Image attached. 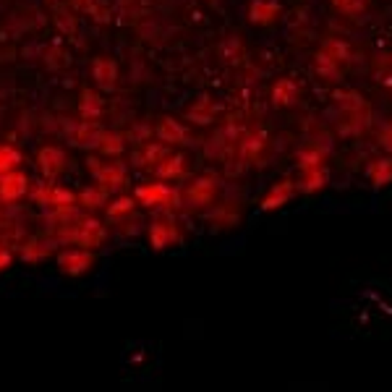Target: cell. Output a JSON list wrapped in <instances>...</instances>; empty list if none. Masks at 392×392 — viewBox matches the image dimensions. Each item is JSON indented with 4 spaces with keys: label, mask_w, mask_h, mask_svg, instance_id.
<instances>
[{
    "label": "cell",
    "mask_w": 392,
    "mask_h": 392,
    "mask_svg": "<svg viewBox=\"0 0 392 392\" xmlns=\"http://www.w3.org/2000/svg\"><path fill=\"white\" fill-rule=\"evenodd\" d=\"M290 194H293V186H290V181H280L277 186L267 194V199H265V209H272V206H280V204H285L288 199H290Z\"/></svg>",
    "instance_id": "cell-1"
},
{
    "label": "cell",
    "mask_w": 392,
    "mask_h": 392,
    "mask_svg": "<svg viewBox=\"0 0 392 392\" xmlns=\"http://www.w3.org/2000/svg\"><path fill=\"white\" fill-rule=\"evenodd\" d=\"M87 267L89 254H84V251H69V254L60 256V270H66V272H81Z\"/></svg>",
    "instance_id": "cell-2"
},
{
    "label": "cell",
    "mask_w": 392,
    "mask_h": 392,
    "mask_svg": "<svg viewBox=\"0 0 392 392\" xmlns=\"http://www.w3.org/2000/svg\"><path fill=\"white\" fill-rule=\"evenodd\" d=\"M369 178H372L374 186H384L392 181V160H379L369 167Z\"/></svg>",
    "instance_id": "cell-3"
},
{
    "label": "cell",
    "mask_w": 392,
    "mask_h": 392,
    "mask_svg": "<svg viewBox=\"0 0 392 392\" xmlns=\"http://www.w3.org/2000/svg\"><path fill=\"white\" fill-rule=\"evenodd\" d=\"M21 191H24V176H3V181H0L3 199H16Z\"/></svg>",
    "instance_id": "cell-4"
},
{
    "label": "cell",
    "mask_w": 392,
    "mask_h": 392,
    "mask_svg": "<svg viewBox=\"0 0 392 392\" xmlns=\"http://www.w3.org/2000/svg\"><path fill=\"white\" fill-rule=\"evenodd\" d=\"M16 165H19V155L6 147H0V176H6L10 167H16Z\"/></svg>",
    "instance_id": "cell-5"
},
{
    "label": "cell",
    "mask_w": 392,
    "mask_h": 392,
    "mask_svg": "<svg viewBox=\"0 0 392 392\" xmlns=\"http://www.w3.org/2000/svg\"><path fill=\"white\" fill-rule=\"evenodd\" d=\"M6 262H8V256H6V254H3V251H0V267L6 265Z\"/></svg>",
    "instance_id": "cell-6"
},
{
    "label": "cell",
    "mask_w": 392,
    "mask_h": 392,
    "mask_svg": "<svg viewBox=\"0 0 392 392\" xmlns=\"http://www.w3.org/2000/svg\"><path fill=\"white\" fill-rule=\"evenodd\" d=\"M384 144H387V149L392 152V139L390 136H384Z\"/></svg>",
    "instance_id": "cell-7"
}]
</instances>
